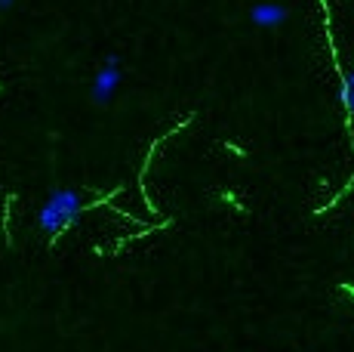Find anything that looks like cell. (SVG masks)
<instances>
[{
    "instance_id": "obj_1",
    "label": "cell",
    "mask_w": 354,
    "mask_h": 352,
    "mask_svg": "<svg viewBox=\"0 0 354 352\" xmlns=\"http://www.w3.org/2000/svg\"><path fill=\"white\" fill-rule=\"evenodd\" d=\"M80 204H84V201H80V195L74 192V188H53L46 204L40 207V213H37V226L44 229L46 235L65 232L71 222H77Z\"/></svg>"
},
{
    "instance_id": "obj_2",
    "label": "cell",
    "mask_w": 354,
    "mask_h": 352,
    "mask_svg": "<svg viewBox=\"0 0 354 352\" xmlns=\"http://www.w3.org/2000/svg\"><path fill=\"white\" fill-rule=\"evenodd\" d=\"M120 59L118 56H108L105 59V69L96 71V78H93V99H96L99 105L111 103V96L118 93L120 80H124V74H120Z\"/></svg>"
},
{
    "instance_id": "obj_3",
    "label": "cell",
    "mask_w": 354,
    "mask_h": 352,
    "mask_svg": "<svg viewBox=\"0 0 354 352\" xmlns=\"http://www.w3.org/2000/svg\"><path fill=\"white\" fill-rule=\"evenodd\" d=\"M250 19L259 28H281L290 19V10L283 3H277V0H262V3L250 6Z\"/></svg>"
},
{
    "instance_id": "obj_4",
    "label": "cell",
    "mask_w": 354,
    "mask_h": 352,
    "mask_svg": "<svg viewBox=\"0 0 354 352\" xmlns=\"http://www.w3.org/2000/svg\"><path fill=\"white\" fill-rule=\"evenodd\" d=\"M339 103L354 114V69L342 74V84H339Z\"/></svg>"
},
{
    "instance_id": "obj_5",
    "label": "cell",
    "mask_w": 354,
    "mask_h": 352,
    "mask_svg": "<svg viewBox=\"0 0 354 352\" xmlns=\"http://www.w3.org/2000/svg\"><path fill=\"white\" fill-rule=\"evenodd\" d=\"M6 6H12V0H0V10H6Z\"/></svg>"
}]
</instances>
